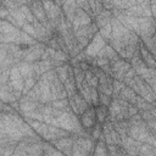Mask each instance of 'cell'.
<instances>
[{"label": "cell", "instance_id": "4dcf8cb0", "mask_svg": "<svg viewBox=\"0 0 156 156\" xmlns=\"http://www.w3.org/2000/svg\"><path fill=\"white\" fill-rule=\"evenodd\" d=\"M51 105L54 107H56V108L66 110L67 107H69V101H68V98H66V99H57V100L51 101Z\"/></svg>", "mask_w": 156, "mask_h": 156}, {"label": "cell", "instance_id": "4316f807", "mask_svg": "<svg viewBox=\"0 0 156 156\" xmlns=\"http://www.w3.org/2000/svg\"><path fill=\"white\" fill-rule=\"evenodd\" d=\"M85 82L90 87H94V88L99 87V78L96 77V74L91 69H87L85 71Z\"/></svg>", "mask_w": 156, "mask_h": 156}, {"label": "cell", "instance_id": "ac0fdd59", "mask_svg": "<svg viewBox=\"0 0 156 156\" xmlns=\"http://www.w3.org/2000/svg\"><path fill=\"white\" fill-rule=\"evenodd\" d=\"M33 67H34V71H35V74L38 78H40L45 72H48L49 69L54 68V65H52V61L51 60H39L37 62L33 63Z\"/></svg>", "mask_w": 156, "mask_h": 156}, {"label": "cell", "instance_id": "836d02e7", "mask_svg": "<svg viewBox=\"0 0 156 156\" xmlns=\"http://www.w3.org/2000/svg\"><path fill=\"white\" fill-rule=\"evenodd\" d=\"M1 5L5 6L9 11L15 10V9H20V7H21V4H20L17 0H1Z\"/></svg>", "mask_w": 156, "mask_h": 156}, {"label": "cell", "instance_id": "f6af8a7d", "mask_svg": "<svg viewBox=\"0 0 156 156\" xmlns=\"http://www.w3.org/2000/svg\"><path fill=\"white\" fill-rule=\"evenodd\" d=\"M154 135H155V138H156V133H154Z\"/></svg>", "mask_w": 156, "mask_h": 156}, {"label": "cell", "instance_id": "e0dca14e", "mask_svg": "<svg viewBox=\"0 0 156 156\" xmlns=\"http://www.w3.org/2000/svg\"><path fill=\"white\" fill-rule=\"evenodd\" d=\"M0 98H1V101L6 104H13L18 101L13 94V88L9 82L5 84H0Z\"/></svg>", "mask_w": 156, "mask_h": 156}, {"label": "cell", "instance_id": "cb8c5ba5", "mask_svg": "<svg viewBox=\"0 0 156 156\" xmlns=\"http://www.w3.org/2000/svg\"><path fill=\"white\" fill-rule=\"evenodd\" d=\"M95 107V115H96V119L99 123H104L106 122L107 117H108V106H104V105H98L94 106Z\"/></svg>", "mask_w": 156, "mask_h": 156}, {"label": "cell", "instance_id": "d590c367", "mask_svg": "<svg viewBox=\"0 0 156 156\" xmlns=\"http://www.w3.org/2000/svg\"><path fill=\"white\" fill-rule=\"evenodd\" d=\"M130 6L129 0H113V9L117 10H127Z\"/></svg>", "mask_w": 156, "mask_h": 156}, {"label": "cell", "instance_id": "9c48e42d", "mask_svg": "<svg viewBox=\"0 0 156 156\" xmlns=\"http://www.w3.org/2000/svg\"><path fill=\"white\" fill-rule=\"evenodd\" d=\"M68 101H69V106H71L72 111H73L77 116L82 115L89 106H91V105L84 99V96H83L79 91H77L74 95L69 96V98H68Z\"/></svg>", "mask_w": 156, "mask_h": 156}, {"label": "cell", "instance_id": "ab89813d", "mask_svg": "<svg viewBox=\"0 0 156 156\" xmlns=\"http://www.w3.org/2000/svg\"><path fill=\"white\" fill-rule=\"evenodd\" d=\"M102 5L106 10H113V0H102Z\"/></svg>", "mask_w": 156, "mask_h": 156}, {"label": "cell", "instance_id": "83f0119b", "mask_svg": "<svg viewBox=\"0 0 156 156\" xmlns=\"http://www.w3.org/2000/svg\"><path fill=\"white\" fill-rule=\"evenodd\" d=\"M136 107H138V110L139 111H144V110H149V108H151L154 105L151 104V102H149V101H146L143 96H140V95H138L136 96V100H135V104H134Z\"/></svg>", "mask_w": 156, "mask_h": 156}, {"label": "cell", "instance_id": "ba28073f", "mask_svg": "<svg viewBox=\"0 0 156 156\" xmlns=\"http://www.w3.org/2000/svg\"><path fill=\"white\" fill-rule=\"evenodd\" d=\"M79 121H80V124L84 128V130L87 133H89V135H90V132H91L93 127L98 122L96 115H95V107L93 105L89 106L82 115H79Z\"/></svg>", "mask_w": 156, "mask_h": 156}, {"label": "cell", "instance_id": "ee69618b", "mask_svg": "<svg viewBox=\"0 0 156 156\" xmlns=\"http://www.w3.org/2000/svg\"><path fill=\"white\" fill-rule=\"evenodd\" d=\"M32 1H35V0H28V4H29V2H32Z\"/></svg>", "mask_w": 156, "mask_h": 156}, {"label": "cell", "instance_id": "44dd1931", "mask_svg": "<svg viewBox=\"0 0 156 156\" xmlns=\"http://www.w3.org/2000/svg\"><path fill=\"white\" fill-rule=\"evenodd\" d=\"M95 57H107L110 61H116V60L121 58L119 54H118L110 44H106V45L99 51V54H98Z\"/></svg>", "mask_w": 156, "mask_h": 156}, {"label": "cell", "instance_id": "d4e9b609", "mask_svg": "<svg viewBox=\"0 0 156 156\" xmlns=\"http://www.w3.org/2000/svg\"><path fill=\"white\" fill-rule=\"evenodd\" d=\"M73 73H74V79H76V83H77V88L79 90L82 88V85H83V82L85 80V71L82 69L80 66L78 65V66L73 67Z\"/></svg>", "mask_w": 156, "mask_h": 156}, {"label": "cell", "instance_id": "b9f144b4", "mask_svg": "<svg viewBox=\"0 0 156 156\" xmlns=\"http://www.w3.org/2000/svg\"><path fill=\"white\" fill-rule=\"evenodd\" d=\"M150 6H151L152 17L156 20V0H151V1H150Z\"/></svg>", "mask_w": 156, "mask_h": 156}, {"label": "cell", "instance_id": "f546056e", "mask_svg": "<svg viewBox=\"0 0 156 156\" xmlns=\"http://www.w3.org/2000/svg\"><path fill=\"white\" fill-rule=\"evenodd\" d=\"M99 33L106 39V41H108V39H111L112 37V26H111V22L102 26L101 28H99Z\"/></svg>", "mask_w": 156, "mask_h": 156}, {"label": "cell", "instance_id": "2e32d148", "mask_svg": "<svg viewBox=\"0 0 156 156\" xmlns=\"http://www.w3.org/2000/svg\"><path fill=\"white\" fill-rule=\"evenodd\" d=\"M111 26H112V37H111V38L122 40V39L126 37V34L129 32V29H128L121 21H118L116 17H112V20H111Z\"/></svg>", "mask_w": 156, "mask_h": 156}, {"label": "cell", "instance_id": "60d3db41", "mask_svg": "<svg viewBox=\"0 0 156 156\" xmlns=\"http://www.w3.org/2000/svg\"><path fill=\"white\" fill-rule=\"evenodd\" d=\"M135 76H136V72H135V69L133 67H130L128 69V72L126 73V78H134Z\"/></svg>", "mask_w": 156, "mask_h": 156}, {"label": "cell", "instance_id": "8fae6325", "mask_svg": "<svg viewBox=\"0 0 156 156\" xmlns=\"http://www.w3.org/2000/svg\"><path fill=\"white\" fill-rule=\"evenodd\" d=\"M139 37H152L156 33L154 17H139Z\"/></svg>", "mask_w": 156, "mask_h": 156}, {"label": "cell", "instance_id": "1f68e13d", "mask_svg": "<svg viewBox=\"0 0 156 156\" xmlns=\"http://www.w3.org/2000/svg\"><path fill=\"white\" fill-rule=\"evenodd\" d=\"M21 10L23 11V13H24V16H26L27 22L33 23V22L35 21V17H34V15H33L32 10L29 9V5H21Z\"/></svg>", "mask_w": 156, "mask_h": 156}, {"label": "cell", "instance_id": "6da1fadb", "mask_svg": "<svg viewBox=\"0 0 156 156\" xmlns=\"http://www.w3.org/2000/svg\"><path fill=\"white\" fill-rule=\"evenodd\" d=\"M21 33L22 29L9 22L7 20L0 21V41L1 43H13V44H21Z\"/></svg>", "mask_w": 156, "mask_h": 156}, {"label": "cell", "instance_id": "8d00e7d4", "mask_svg": "<svg viewBox=\"0 0 156 156\" xmlns=\"http://www.w3.org/2000/svg\"><path fill=\"white\" fill-rule=\"evenodd\" d=\"M23 32H26V33H28L29 35H32L33 38H35L37 39V33H35V28H34V26H33V23H29V22H26L24 24H23V27L21 28Z\"/></svg>", "mask_w": 156, "mask_h": 156}, {"label": "cell", "instance_id": "8992f818", "mask_svg": "<svg viewBox=\"0 0 156 156\" xmlns=\"http://www.w3.org/2000/svg\"><path fill=\"white\" fill-rule=\"evenodd\" d=\"M130 62L124 58H118L116 61H111V69H112V78L117 80H124L126 73L130 68Z\"/></svg>", "mask_w": 156, "mask_h": 156}, {"label": "cell", "instance_id": "52a82bcc", "mask_svg": "<svg viewBox=\"0 0 156 156\" xmlns=\"http://www.w3.org/2000/svg\"><path fill=\"white\" fill-rule=\"evenodd\" d=\"M102 136L106 144H116V145H122L121 136L118 132L115 129L113 123L110 122L108 119L102 123Z\"/></svg>", "mask_w": 156, "mask_h": 156}, {"label": "cell", "instance_id": "5bb4252c", "mask_svg": "<svg viewBox=\"0 0 156 156\" xmlns=\"http://www.w3.org/2000/svg\"><path fill=\"white\" fill-rule=\"evenodd\" d=\"M50 88H51V93H52V101L57 100V99H66L68 98V94L63 87V83L60 80L58 77H56L51 83H50Z\"/></svg>", "mask_w": 156, "mask_h": 156}, {"label": "cell", "instance_id": "7bdbcfd3", "mask_svg": "<svg viewBox=\"0 0 156 156\" xmlns=\"http://www.w3.org/2000/svg\"><path fill=\"white\" fill-rule=\"evenodd\" d=\"M152 40H154V46H155V50H156V33L152 35Z\"/></svg>", "mask_w": 156, "mask_h": 156}, {"label": "cell", "instance_id": "5b68a950", "mask_svg": "<svg viewBox=\"0 0 156 156\" xmlns=\"http://www.w3.org/2000/svg\"><path fill=\"white\" fill-rule=\"evenodd\" d=\"M46 46H48L46 44L40 43V41H38V43L34 44V45L27 46V48L24 49V57H23V61L34 63V62L41 60V56H43V54L45 52Z\"/></svg>", "mask_w": 156, "mask_h": 156}, {"label": "cell", "instance_id": "277c9868", "mask_svg": "<svg viewBox=\"0 0 156 156\" xmlns=\"http://www.w3.org/2000/svg\"><path fill=\"white\" fill-rule=\"evenodd\" d=\"M9 83L12 85L13 88V94L17 98V100H20L23 96V88H24V78L21 74L17 65L12 66L10 69V78H9Z\"/></svg>", "mask_w": 156, "mask_h": 156}, {"label": "cell", "instance_id": "30bf717a", "mask_svg": "<svg viewBox=\"0 0 156 156\" xmlns=\"http://www.w3.org/2000/svg\"><path fill=\"white\" fill-rule=\"evenodd\" d=\"M106 44H107L106 39L98 32V33L94 35V38L90 40V43L87 45V48L84 49V51H85L87 56L95 57V56L99 54V51H100Z\"/></svg>", "mask_w": 156, "mask_h": 156}, {"label": "cell", "instance_id": "f1b7e54d", "mask_svg": "<svg viewBox=\"0 0 156 156\" xmlns=\"http://www.w3.org/2000/svg\"><path fill=\"white\" fill-rule=\"evenodd\" d=\"M101 135H102V123L96 122V124L93 127V129L90 132V136H91V139L94 141H96L98 139L101 138Z\"/></svg>", "mask_w": 156, "mask_h": 156}, {"label": "cell", "instance_id": "484cf974", "mask_svg": "<svg viewBox=\"0 0 156 156\" xmlns=\"http://www.w3.org/2000/svg\"><path fill=\"white\" fill-rule=\"evenodd\" d=\"M68 68H69V62H65L57 67H55V71L57 73V77L60 78V80L63 83L67 77H68Z\"/></svg>", "mask_w": 156, "mask_h": 156}, {"label": "cell", "instance_id": "d6986e66", "mask_svg": "<svg viewBox=\"0 0 156 156\" xmlns=\"http://www.w3.org/2000/svg\"><path fill=\"white\" fill-rule=\"evenodd\" d=\"M139 52H140L141 58L144 60V62L146 63V66L149 68H156V58H155V56L141 44V41L139 43Z\"/></svg>", "mask_w": 156, "mask_h": 156}, {"label": "cell", "instance_id": "9a60e30c", "mask_svg": "<svg viewBox=\"0 0 156 156\" xmlns=\"http://www.w3.org/2000/svg\"><path fill=\"white\" fill-rule=\"evenodd\" d=\"M61 7H62V12H63L66 20L72 23L73 20H74L77 9L79 7L78 4H77V1H76V0H63Z\"/></svg>", "mask_w": 156, "mask_h": 156}, {"label": "cell", "instance_id": "7a4b0ae2", "mask_svg": "<svg viewBox=\"0 0 156 156\" xmlns=\"http://www.w3.org/2000/svg\"><path fill=\"white\" fill-rule=\"evenodd\" d=\"M94 140L89 138L88 135H79L76 134L73 147H72V155L73 156H85V155H93L94 151Z\"/></svg>", "mask_w": 156, "mask_h": 156}, {"label": "cell", "instance_id": "7c38bea8", "mask_svg": "<svg viewBox=\"0 0 156 156\" xmlns=\"http://www.w3.org/2000/svg\"><path fill=\"white\" fill-rule=\"evenodd\" d=\"M74 138H76V134H71V135L62 136V138H58V139L54 140L52 144L60 151H62L63 155H72V147H73Z\"/></svg>", "mask_w": 156, "mask_h": 156}, {"label": "cell", "instance_id": "e575fe53", "mask_svg": "<svg viewBox=\"0 0 156 156\" xmlns=\"http://www.w3.org/2000/svg\"><path fill=\"white\" fill-rule=\"evenodd\" d=\"M112 101V96L111 95H107L102 91H99V102L100 105H104V106H110Z\"/></svg>", "mask_w": 156, "mask_h": 156}, {"label": "cell", "instance_id": "3957f363", "mask_svg": "<svg viewBox=\"0 0 156 156\" xmlns=\"http://www.w3.org/2000/svg\"><path fill=\"white\" fill-rule=\"evenodd\" d=\"M73 30H74L76 38H77V40H78V44H79L83 49H85L87 45L90 43V40L94 38V35L99 32V27H98V24L95 23V21H93L90 24L79 27V28L73 29Z\"/></svg>", "mask_w": 156, "mask_h": 156}, {"label": "cell", "instance_id": "f35d334b", "mask_svg": "<svg viewBox=\"0 0 156 156\" xmlns=\"http://www.w3.org/2000/svg\"><path fill=\"white\" fill-rule=\"evenodd\" d=\"M10 16V11L5 7V6H2L1 5V10H0V17L2 18V20H6L7 17Z\"/></svg>", "mask_w": 156, "mask_h": 156}, {"label": "cell", "instance_id": "603a6c76", "mask_svg": "<svg viewBox=\"0 0 156 156\" xmlns=\"http://www.w3.org/2000/svg\"><path fill=\"white\" fill-rule=\"evenodd\" d=\"M93 155H98V156L108 155V151H107V144H106V141L104 140V136H102V135H101L100 139H98V140L95 141Z\"/></svg>", "mask_w": 156, "mask_h": 156}, {"label": "cell", "instance_id": "4fadbf2b", "mask_svg": "<svg viewBox=\"0 0 156 156\" xmlns=\"http://www.w3.org/2000/svg\"><path fill=\"white\" fill-rule=\"evenodd\" d=\"M93 21H94V18L88 12H85L82 7H78L77 12H76V16H74V20L72 22V27H73V29H77L79 27L90 24Z\"/></svg>", "mask_w": 156, "mask_h": 156}, {"label": "cell", "instance_id": "7402d4cb", "mask_svg": "<svg viewBox=\"0 0 156 156\" xmlns=\"http://www.w3.org/2000/svg\"><path fill=\"white\" fill-rule=\"evenodd\" d=\"M119 96L121 98H123L124 100H127L128 102H130V104H135V100H136V96H138V94H136V91H134L130 87H128V85H126L124 84V87L122 88V90H121V93H119Z\"/></svg>", "mask_w": 156, "mask_h": 156}, {"label": "cell", "instance_id": "d6a6232c", "mask_svg": "<svg viewBox=\"0 0 156 156\" xmlns=\"http://www.w3.org/2000/svg\"><path fill=\"white\" fill-rule=\"evenodd\" d=\"M124 87V82L122 80H117V79H113V83H112V89H113V93H112V98H117L122 90V88Z\"/></svg>", "mask_w": 156, "mask_h": 156}, {"label": "cell", "instance_id": "ffe728a7", "mask_svg": "<svg viewBox=\"0 0 156 156\" xmlns=\"http://www.w3.org/2000/svg\"><path fill=\"white\" fill-rule=\"evenodd\" d=\"M17 67H18V69H20V72H21V74L23 76L24 79L26 78H30V77H37L35 71H34V67H33V63L27 62V61H20L17 63Z\"/></svg>", "mask_w": 156, "mask_h": 156}, {"label": "cell", "instance_id": "74e56055", "mask_svg": "<svg viewBox=\"0 0 156 156\" xmlns=\"http://www.w3.org/2000/svg\"><path fill=\"white\" fill-rule=\"evenodd\" d=\"M90 99H91V105H93V106L100 105V102H99V89H98V88L91 87V95H90Z\"/></svg>", "mask_w": 156, "mask_h": 156}]
</instances>
